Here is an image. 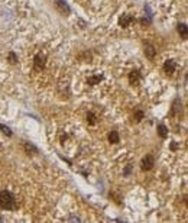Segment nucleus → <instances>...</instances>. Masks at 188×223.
I'll return each mask as SVG.
<instances>
[{
	"mask_svg": "<svg viewBox=\"0 0 188 223\" xmlns=\"http://www.w3.org/2000/svg\"><path fill=\"white\" fill-rule=\"evenodd\" d=\"M0 207L4 209V210H13V209L16 207L15 197L12 196L10 191L3 190V191L0 193Z\"/></svg>",
	"mask_w": 188,
	"mask_h": 223,
	"instance_id": "obj_1",
	"label": "nucleus"
},
{
	"mask_svg": "<svg viewBox=\"0 0 188 223\" xmlns=\"http://www.w3.org/2000/svg\"><path fill=\"white\" fill-rule=\"evenodd\" d=\"M45 67V57L42 54H38L34 58V70L35 71H42V68Z\"/></svg>",
	"mask_w": 188,
	"mask_h": 223,
	"instance_id": "obj_2",
	"label": "nucleus"
},
{
	"mask_svg": "<svg viewBox=\"0 0 188 223\" xmlns=\"http://www.w3.org/2000/svg\"><path fill=\"white\" fill-rule=\"evenodd\" d=\"M153 164H155V161H153V156H152V155H146V156L142 159V162H140V167H142V170H150V168L153 167Z\"/></svg>",
	"mask_w": 188,
	"mask_h": 223,
	"instance_id": "obj_3",
	"label": "nucleus"
},
{
	"mask_svg": "<svg viewBox=\"0 0 188 223\" xmlns=\"http://www.w3.org/2000/svg\"><path fill=\"white\" fill-rule=\"evenodd\" d=\"M132 20H133V19H132V18H130L129 15H123V16L120 18L119 23H120V25H122L123 28H127V26H129V25L132 23Z\"/></svg>",
	"mask_w": 188,
	"mask_h": 223,
	"instance_id": "obj_4",
	"label": "nucleus"
},
{
	"mask_svg": "<svg viewBox=\"0 0 188 223\" xmlns=\"http://www.w3.org/2000/svg\"><path fill=\"white\" fill-rule=\"evenodd\" d=\"M164 70H165L166 74H172L175 71V62L174 61H166L165 65H164Z\"/></svg>",
	"mask_w": 188,
	"mask_h": 223,
	"instance_id": "obj_5",
	"label": "nucleus"
},
{
	"mask_svg": "<svg viewBox=\"0 0 188 223\" xmlns=\"http://www.w3.org/2000/svg\"><path fill=\"white\" fill-rule=\"evenodd\" d=\"M181 107H182L181 100L177 99V100L172 103V110H171V114H177V113H180V112H181Z\"/></svg>",
	"mask_w": 188,
	"mask_h": 223,
	"instance_id": "obj_6",
	"label": "nucleus"
},
{
	"mask_svg": "<svg viewBox=\"0 0 188 223\" xmlns=\"http://www.w3.org/2000/svg\"><path fill=\"white\" fill-rule=\"evenodd\" d=\"M57 3H58V4H57V6H58V9H59V10H61L64 15H65V13H70V7L67 6V3H64L62 0H58Z\"/></svg>",
	"mask_w": 188,
	"mask_h": 223,
	"instance_id": "obj_7",
	"label": "nucleus"
},
{
	"mask_svg": "<svg viewBox=\"0 0 188 223\" xmlns=\"http://www.w3.org/2000/svg\"><path fill=\"white\" fill-rule=\"evenodd\" d=\"M139 77H140L139 71H133V73H130V74H129V81H130V84H136V83L139 81Z\"/></svg>",
	"mask_w": 188,
	"mask_h": 223,
	"instance_id": "obj_8",
	"label": "nucleus"
},
{
	"mask_svg": "<svg viewBox=\"0 0 188 223\" xmlns=\"http://www.w3.org/2000/svg\"><path fill=\"white\" fill-rule=\"evenodd\" d=\"M178 32H180V35L184 38V39H187V38H188V29H187V25H180V26H178Z\"/></svg>",
	"mask_w": 188,
	"mask_h": 223,
	"instance_id": "obj_9",
	"label": "nucleus"
},
{
	"mask_svg": "<svg viewBox=\"0 0 188 223\" xmlns=\"http://www.w3.org/2000/svg\"><path fill=\"white\" fill-rule=\"evenodd\" d=\"M145 55H146L148 58H150V60L155 57V49H153V46H150V45L146 46V49H145Z\"/></svg>",
	"mask_w": 188,
	"mask_h": 223,
	"instance_id": "obj_10",
	"label": "nucleus"
},
{
	"mask_svg": "<svg viewBox=\"0 0 188 223\" xmlns=\"http://www.w3.org/2000/svg\"><path fill=\"white\" fill-rule=\"evenodd\" d=\"M158 132H159V135H161L162 138H166L168 129H166V126H164V125H158Z\"/></svg>",
	"mask_w": 188,
	"mask_h": 223,
	"instance_id": "obj_11",
	"label": "nucleus"
},
{
	"mask_svg": "<svg viewBox=\"0 0 188 223\" xmlns=\"http://www.w3.org/2000/svg\"><path fill=\"white\" fill-rule=\"evenodd\" d=\"M109 141H110L112 144H117V142H119V135H117V132H116V130H113L112 133H110Z\"/></svg>",
	"mask_w": 188,
	"mask_h": 223,
	"instance_id": "obj_12",
	"label": "nucleus"
},
{
	"mask_svg": "<svg viewBox=\"0 0 188 223\" xmlns=\"http://www.w3.org/2000/svg\"><path fill=\"white\" fill-rule=\"evenodd\" d=\"M25 149H26V152H28V154H31V152H35V154H36V152H38V149L35 148L32 144H25Z\"/></svg>",
	"mask_w": 188,
	"mask_h": 223,
	"instance_id": "obj_13",
	"label": "nucleus"
},
{
	"mask_svg": "<svg viewBox=\"0 0 188 223\" xmlns=\"http://www.w3.org/2000/svg\"><path fill=\"white\" fill-rule=\"evenodd\" d=\"M87 119H88V123H90V125H94V123H96V116H94V114H93L91 112L88 113Z\"/></svg>",
	"mask_w": 188,
	"mask_h": 223,
	"instance_id": "obj_14",
	"label": "nucleus"
},
{
	"mask_svg": "<svg viewBox=\"0 0 188 223\" xmlns=\"http://www.w3.org/2000/svg\"><path fill=\"white\" fill-rule=\"evenodd\" d=\"M99 81H100V77H99V75H97V77H91V78H88V84H93V86L97 84Z\"/></svg>",
	"mask_w": 188,
	"mask_h": 223,
	"instance_id": "obj_15",
	"label": "nucleus"
},
{
	"mask_svg": "<svg viewBox=\"0 0 188 223\" xmlns=\"http://www.w3.org/2000/svg\"><path fill=\"white\" fill-rule=\"evenodd\" d=\"M0 129H1V130H3V133H6L7 136H10V135H12V132H10V129H9V128H6L4 125H0Z\"/></svg>",
	"mask_w": 188,
	"mask_h": 223,
	"instance_id": "obj_16",
	"label": "nucleus"
},
{
	"mask_svg": "<svg viewBox=\"0 0 188 223\" xmlns=\"http://www.w3.org/2000/svg\"><path fill=\"white\" fill-rule=\"evenodd\" d=\"M9 60H10V62H12V64H16V62H17V60H16V55H15L13 52H10V54H9Z\"/></svg>",
	"mask_w": 188,
	"mask_h": 223,
	"instance_id": "obj_17",
	"label": "nucleus"
},
{
	"mask_svg": "<svg viewBox=\"0 0 188 223\" xmlns=\"http://www.w3.org/2000/svg\"><path fill=\"white\" fill-rule=\"evenodd\" d=\"M142 116H143V114H142V112H138V113H136V119H138V120H140V119H142Z\"/></svg>",
	"mask_w": 188,
	"mask_h": 223,
	"instance_id": "obj_18",
	"label": "nucleus"
}]
</instances>
